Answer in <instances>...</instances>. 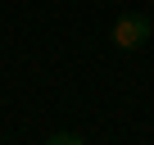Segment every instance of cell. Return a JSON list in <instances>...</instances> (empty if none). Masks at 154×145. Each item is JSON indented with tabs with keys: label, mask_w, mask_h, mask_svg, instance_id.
<instances>
[{
	"label": "cell",
	"mask_w": 154,
	"mask_h": 145,
	"mask_svg": "<svg viewBox=\"0 0 154 145\" xmlns=\"http://www.w3.org/2000/svg\"><path fill=\"white\" fill-rule=\"evenodd\" d=\"M45 145H82V140H77V136H68V131H54Z\"/></svg>",
	"instance_id": "cell-2"
},
{
	"label": "cell",
	"mask_w": 154,
	"mask_h": 145,
	"mask_svg": "<svg viewBox=\"0 0 154 145\" xmlns=\"http://www.w3.org/2000/svg\"><path fill=\"white\" fill-rule=\"evenodd\" d=\"M149 36H154V23L145 14H118L113 18V45L118 50H140Z\"/></svg>",
	"instance_id": "cell-1"
}]
</instances>
